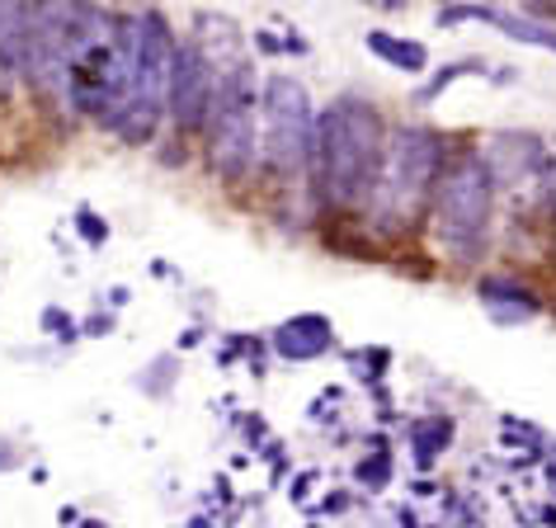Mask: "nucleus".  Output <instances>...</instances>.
Listing matches in <instances>:
<instances>
[{"instance_id": "6", "label": "nucleus", "mask_w": 556, "mask_h": 528, "mask_svg": "<svg viewBox=\"0 0 556 528\" xmlns=\"http://www.w3.org/2000/svg\"><path fill=\"white\" fill-rule=\"evenodd\" d=\"M132 29H137L132 95H128V109H123L114 137L123 147H151L165 123H170L165 118V104H170L179 34L170 29V20H165L161 10H132Z\"/></svg>"}, {"instance_id": "1", "label": "nucleus", "mask_w": 556, "mask_h": 528, "mask_svg": "<svg viewBox=\"0 0 556 528\" xmlns=\"http://www.w3.org/2000/svg\"><path fill=\"white\" fill-rule=\"evenodd\" d=\"M382 109L364 95H336L316 118V161H312V193L330 217L364 213L372 185H378L387 156Z\"/></svg>"}, {"instance_id": "20", "label": "nucleus", "mask_w": 556, "mask_h": 528, "mask_svg": "<svg viewBox=\"0 0 556 528\" xmlns=\"http://www.w3.org/2000/svg\"><path fill=\"white\" fill-rule=\"evenodd\" d=\"M307 491H312V472H307V477H298V481H293V500H298V505L307 500Z\"/></svg>"}, {"instance_id": "14", "label": "nucleus", "mask_w": 556, "mask_h": 528, "mask_svg": "<svg viewBox=\"0 0 556 528\" xmlns=\"http://www.w3.org/2000/svg\"><path fill=\"white\" fill-rule=\"evenodd\" d=\"M448 443H453V420L448 415H429V420H420L410 429V457H415V467L429 472L439 463V453H448Z\"/></svg>"}, {"instance_id": "22", "label": "nucleus", "mask_w": 556, "mask_h": 528, "mask_svg": "<svg viewBox=\"0 0 556 528\" xmlns=\"http://www.w3.org/2000/svg\"><path fill=\"white\" fill-rule=\"evenodd\" d=\"M151 279H170V264H165V260H151Z\"/></svg>"}, {"instance_id": "13", "label": "nucleus", "mask_w": 556, "mask_h": 528, "mask_svg": "<svg viewBox=\"0 0 556 528\" xmlns=\"http://www.w3.org/2000/svg\"><path fill=\"white\" fill-rule=\"evenodd\" d=\"M364 48L378 62L396 66V72H406V76H425L429 72V48L420 43V38H406V34H392V29H368Z\"/></svg>"}, {"instance_id": "17", "label": "nucleus", "mask_w": 556, "mask_h": 528, "mask_svg": "<svg viewBox=\"0 0 556 528\" xmlns=\"http://www.w3.org/2000/svg\"><path fill=\"white\" fill-rule=\"evenodd\" d=\"M76 236H80L86 246H104V241H109V222L94 213V208L80 203V208H76Z\"/></svg>"}, {"instance_id": "2", "label": "nucleus", "mask_w": 556, "mask_h": 528, "mask_svg": "<svg viewBox=\"0 0 556 528\" xmlns=\"http://www.w3.org/2000/svg\"><path fill=\"white\" fill-rule=\"evenodd\" d=\"M443 165H448V142L429 123H396L387 137L378 185L364 203V227L378 236H415L429 222Z\"/></svg>"}, {"instance_id": "19", "label": "nucleus", "mask_w": 556, "mask_h": 528, "mask_svg": "<svg viewBox=\"0 0 556 528\" xmlns=\"http://www.w3.org/2000/svg\"><path fill=\"white\" fill-rule=\"evenodd\" d=\"M255 48H260V52H269V58H278V52H288L283 38L269 34V29H260V34H255Z\"/></svg>"}, {"instance_id": "24", "label": "nucleus", "mask_w": 556, "mask_h": 528, "mask_svg": "<svg viewBox=\"0 0 556 528\" xmlns=\"http://www.w3.org/2000/svg\"><path fill=\"white\" fill-rule=\"evenodd\" d=\"M76 528H109V524H104V519H80Z\"/></svg>"}, {"instance_id": "21", "label": "nucleus", "mask_w": 556, "mask_h": 528, "mask_svg": "<svg viewBox=\"0 0 556 528\" xmlns=\"http://www.w3.org/2000/svg\"><path fill=\"white\" fill-rule=\"evenodd\" d=\"M128 298H132L128 288H114V293H109V307H128Z\"/></svg>"}, {"instance_id": "23", "label": "nucleus", "mask_w": 556, "mask_h": 528, "mask_svg": "<svg viewBox=\"0 0 556 528\" xmlns=\"http://www.w3.org/2000/svg\"><path fill=\"white\" fill-rule=\"evenodd\" d=\"M199 336H203V330H185V336H179V350H193V344H199Z\"/></svg>"}, {"instance_id": "5", "label": "nucleus", "mask_w": 556, "mask_h": 528, "mask_svg": "<svg viewBox=\"0 0 556 528\" xmlns=\"http://www.w3.org/2000/svg\"><path fill=\"white\" fill-rule=\"evenodd\" d=\"M316 109L312 90L288 72H269L264 76V95H260V171L293 185L307 175L312 179V161H316Z\"/></svg>"}, {"instance_id": "3", "label": "nucleus", "mask_w": 556, "mask_h": 528, "mask_svg": "<svg viewBox=\"0 0 556 528\" xmlns=\"http://www.w3.org/2000/svg\"><path fill=\"white\" fill-rule=\"evenodd\" d=\"M260 95L264 76H255L250 58L222 66L213 118L203 128V165L227 189H241L260 171Z\"/></svg>"}, {"instance_id": "4", "label": "nucleus", "mask_w": 556, "mask_h": 528, "mask_svg": "<svg viewBox=\"0 0 556 528\" xmlns=\"http://www.w3.org/2000/svg\"><path fill=\"white\" fill-rule=\"evenodd\" d=\"M495 189V171L481 151H448L434 208H429V236L453 264H471L491 241Z\"/></svg>"}, {"instance_id": "8", "label": "nucleus", "mask_w": 556, "mask_h": 528, "mask_svg": "<svg viewBox=\"0 0 556 528\" xmlns=\"http://www.w3.org/2000/svg\"><path fill=\"white\" fill-rule=\"evenodd\" d=\"M217 62L199 48V38H179L175 52V76H170V104L165 118L179 137H203L207 118H213V100H217Z\"/></svg>"}, {"instance_id": "9", "label": "nucleus", "mask_w": 556, "mask_h": 528, "mask_svg": "<svg viewBox=\"0 0 556 528\" xmlns=\"http://www.w3.org/2000/svg\"><path fill=\"white\" fill-rule=\"evenodd\" d=\"M269 344H274L278 359L312 364V359H321V354L336 350V326H330L321 312H302V316H288L283 326H274Z\"/></svg>"}, {"instance_id": "15", "label": "nucleus", "mask_w": 556, "mask_h": 528, "mask_svg": "<svg viewBox=\"0 0 556 528\" xmlns=\"http://www.w3.org/2000/svg\"><path fill=\"white\" fill-rule=\"evenodd\" d=\"M354 481L358 486H368V491H387L392 486V453H368V457H358L354 463Z\"/></svg>"}, {"instance_id": "16", "label": "nucleus", "mask_w": 556, "mask_h": 528, "mask_svg": "<svg viewBox=\"0 0 556 528\" xmlns=\"http://www.w3.org/2000/svg\"><path fill=\"white\" fill-rule=\"evenodd\" d=\"M467 72H485V62H448V66H443V72H439L434 80H429V86H420V90H415V100H420V104H434L439 95L448 90L457 76H467Z\"/></svg>"}, {"instance_id": "12", "label": "nucleus", "mask_w": 556, "mask_h": 528, "mask_svg": "<svg viewBox=\"0 0 556 528\" xmlns=\"http://www.w3.org/2000/svg\"><path fill=\"white\" fill-rule=\"evenodd\" d=\"M24 62H29V5H0V80L24 86Z\"/></svg>"}, {"instance_id": "25", "label": "nucleus", "mask_w": 556, "mask_h": 528, "mask_svg": "<svg viewBox=\"0 0 556 528\" xmlns=\"http://www.w3.org/2000/svg\"><path fill=\"white\" fill-rule=\"evenodd\" d=\"M189 528H213V524H207V519H189Z\"/></svg>"}, {"instance_id": "11", "label": "nucleus", "mask_w": 556, "mask_h": 528, "mask_svg": "<svg viewBox=\"0 0 556 528\" xmlns=\"http://www.w3.org/2000/svg\"><path fill=\"white\" fill-rule=\"evenodd\" d=\"M477 293H481V307L495 326H519V322H533L542 312V298L514 279H481Z\"/></svg>"}, {"instance_id": "18", "label": "nucleus", "mask_w": 556, "mask_h": 528, "mask_svg": "<svg viewBox=\"0 0 556 528\" xmlns=\"http://www.w3.org/2000/svg\"><path fill=\"white\" fill-rule=\"evenodd\" d=\"M43 330H52V336H58L62 344H72V340H76V326L66 322V316H62L58 307H48V312H43Z\"/></svg>"}, {"instance_id": "26", "label": "nucleus", "mask_w": 556, "mask_h": 528, "mask_svg": "<svg viewBox=\"0 0 556 528\" xmlns=\"http://www.w3.org/2000/svg\"><path fill=\"white\" fill-rule=\"evenodd\" d=\"M552 260H556V227H552Z\"/></svg>"}, {"instance_id": "10", "label": "nucleus", "mask_w": 556, "mask_h": 528, "mask_svg": "<svg viewBox=\"0 0 556 528\" xmlns=\"http://www.w3.org/2000/svg\"><path fill=\"white\" fill-rule=\"evenodd\" d=\"M467 20H481V24H491V29L509 34V38H519V43H528V48H547V52H556V29H552V24H538V20H528L523 10H485V5H457V10H443V15H439V24H467Z\"/></svg>"}, {"instance_id": "7", "label": "nucleus", "mask_w": 556, "mask_h": 528, "mask_svg": "<svg viewBox=\"0 0 556 528\" xmlns=\"http://www.w3.org/2000/svg\"><path fill=\"white\" fill-rule=\"evenodd\" d=\"M72 5H29V62L24 86L43 104V114L72 118Z\"/></svg>"}]
</instances>
